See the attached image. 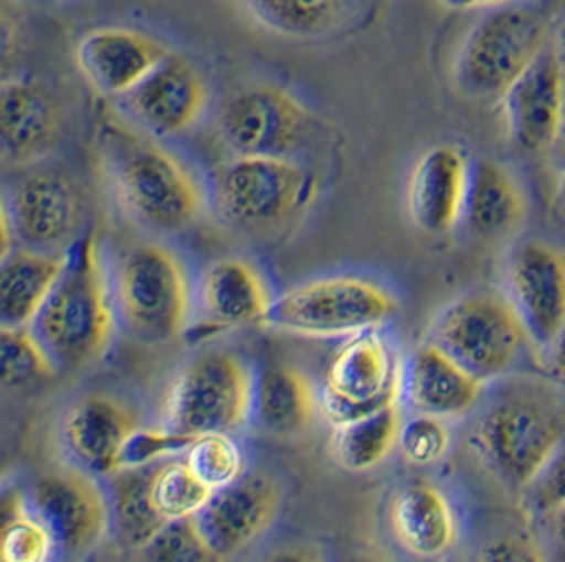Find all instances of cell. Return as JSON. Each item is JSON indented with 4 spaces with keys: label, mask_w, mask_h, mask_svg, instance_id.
Listing matches in <instances>:
<instances>
[{
    "label": "cell",
    "mask_w": 565,
    "mask_h": 562,
    "mask_svg": "<svg viewBox=\"0 0 565 562\" xmlns=\"http://www.w3.org/2000/svg\"><path fill=\"white\" fill-rule=\"evenodd\" d=\"M103 147L117 197L136 225L177 237L200 223L206 188L180 154L128 119L104 126Z\"/></svg>",
    "instance_id": "1"
},
{
    "label": "cell",
    "mask_w": 565,
    "mask_h": 562,
    "mask_svg": "<svg viewBox=\"0 0 565 562\" xmlns=\"http://www.w3.org/2000/svg\"><path fill=\"white\" fill-rule=\"evenodd\" d=\"M479 409L472 448L502 485L525 493L565 444L564 400L542 381L514 379Z\"/></svg>",
    "instance_id": "2"
},
{
    "label": "cell",
    "mask_w": 565,
    "mask_h": 562,
    "mask_svg": "<svg viewBox=\"0 0 565 562\" xmlns=\"http://www.w3.org/2000/svg\"><path fill=\"white\" fill-rule=\"evenodd\" d=\"M117 328L113 271L98 235L87 230L71 248L64 273L32 331L60 370H83L108 354Z\"/></svg>",
    "instance_id": "3"
},
{
    "label": "cell",
    "mask_w": 565,
    "mask_h": 562,
    "mask_svg": "<svg viewBox=\"0 0 565 562\" xmlns=\"http://www.w3.org/2000/svg\"><path fill=\"white\" fill-rule=\"evenodd\" d=\"M113 292L119 326L138 343L166 345L191 326L195 280L184 258L161 241H138L119 256Z\"/></svg>",
    "instance_id": "4"
},
{
    "label": "cell",
    "mask_w": 565,
    "mask_h": 562,
    "mask_svg": "<svg viewBox=\"0 0 565 562\" xmlns=\"http://www.w3.org/2000/svg\"><path fill=\"white\" fill-rule=\"evenodd\" d=\"M320 180L299 159L233 156L212 184V199L227 227L250 237L290 229L316 202Z\"/></svg>",
    "instance_id": "5"
},
{
    "label": "cell",
    "mask_w": 565,
    "mask_h": 562,
    "mask_svg": "<svg viewBox=\"0 0 565 562\" xmlns=\"http://www.w3.org/2000/svg\"><path fill=\"white\" fill-rule=\"evenodd\" d=\"M401 311L396 294L382 281L356 273L301 281L278 294L263 328L303 338H348L386 328Z\"/></svg>",
    "instance_id": "6"
},
{
    "label": "cell",
    "mask_w": 565,
    "mask_h": 562,
    "mask_svg": "<svg viewBox=\"0 0 565 562\" xmlns=\"http://www.w3.org/2000/svg\"><path fill=\"white\" fill-rule=\"evenodd\" d=\"M257 368L230 347H207L189 359L168 391L163 425L177 434H235L250 425Z\"/></svg>",
    "instance_id": "7"
},
{
    "label": "cell",
    "mask_w": 565,
    "mask_h": 562,
    "mask_svg": "<svg viewBox=\"0 0 565 562\" xmlns=\"http://www.w3.org/2000/svg\"><path fill=\"white\" fill-rule=\"evenodd\" d=\"M428 338L486 385L509 379L532 345L509 294L489 288L451 301L438 313Z\"/></svg>",
    "instance_id": "8"
},
{
    "label": "cell",
    "mask_w": 565,
    "mask_h": 562,
    "mask_svg": "<svg viewBox=\"0 0 565 562\" xmlns=\"http://www.w3.org/2000/svg\"><path fill=\"white\" fill-rule=\"evenodd\" d=\"M548 45V15L525 0L489 9L456 57V83L472 98H504Z\"/></svg>",
    "instance_id": "9"
},
{
    "label": "cell",
    "mask_w": 565,
    "mask_h": 562,
    "mask_svg": "<svg viewBox=\"0 0 565 562\" xmlns=\"http://www.w3.org/2000/svg\"><path fill=\"white\" fill-rule=\"evenodd\" d=\"M405 358L387 333L373 328L341 338L324 361L320 414L337 428L403 402Z\"/></svg>",
    "instance_id": "10"
},
{
    "label": "cell",
    "mask_w": 565,
    "mask_h": 562,
    "mask_svg": "<svg viewBox=\"0 0 565 562\" xmlns=\"http://www.w3.org/2000/svg\"><path fill=\"white\" fill-rule=\"evenodd\" d=\"M2 216L18 246L50 255H68L87 233L77 180L62 167L41 165V161L24 165L9 184Z\"/></svg>",
    "instance_id": "11"
},
{
    "label": "cell",
    "mask_w": 565,
    "mask_h": 562,
    "mask_svg": "<svg viewBox=\"0 0 565 562\" xmlns=\"http://www.w3.org/2000/svg\"><path fill=\"white\" fill-rule=\"evenodd\" d=\"M311 131L308 108L278 85H255L233 94L216 117V133L233 156L297 159Z\"/></svg>",
    "instance_id": "12"
},
{
    "label": "cell",
    "mask_w": 565,
    "mask_h": 562,
    "mask_svg": "<svg viewBox=\"0 0 565 562\" xmlns=\"http://www.w3.org/2000/svg\"><path fill=\"white\" fill-rule=\"evenodd\" d=\"M28 506L52 531L64 561L87 559L113 531L106 486L75 465L43 474L28 488Z\"/></svg>",
    "instance_id": "13"
},
{
    "label": "cell",
    "mask_w": 565,
    "mask_h": 562,
    "mask_svg": "<svg viewBox=\"0 0 565 562\" xmlns=\"http://www.w3.org/2000/svg\"><path fill=\"white\" fill-rule=\"evenodd\" d=\"M276 294L257 262L244 256L212 260L195 280L193 317L186 338L206 343L221 334L263 326Z\"/></svg>",
    "instance_id": "14"
},
{
    "label": "cell",
    "mask_w": 565,
    "mask_h": 562,
    "mask_svg": "<svg viewBox=\"0 0 565 562\" xmlns=\"http://www.w3.org/2000/svg\"><path fill=\"white\" fill-rule=\"evenodd\" d=\"M210 100L212 89L202 66L172 52L119 104L131 126L157 140H168L195 128Z\"/></svg>",
    "instance_id": "15"
},
{
    "label": "cell",
    "mask_w": 565,
    "mask_h": 562,
    "mask_svg": "<svg viewBox=\"0 0 565 562\" xmlns=\"http://www.w3.org/2000/svg\"><path fill=\"white\" fill-rule=\"evenodd\" d=\"M286 485L271 469H248L212 495L195 525L207 545L230 561L269 533L282 516Z\"/></svg>",
    "instance_id": "16"
},
{
    "label": "cell",
    "mask_w": 565,
    "mask_h": 562,
    "mask_svg": "<svg viewBox=\"0 0 565 562\" xmlns=\"http://www.w3.org/2000/svg\"><path fill=\"white\" fill-rule=\"evenodd\" d=\"M507 294L532 345L548 352L565 331V250L544 239H523L507 262Z\"/></svg>",
    "instance_id": "17"
},
{
    "label": "cell",
    "mask_w": 565,
    "mask_h": 562,
    "mask_svg": "<svg viewBox=\"0 0 565 562\" xmlns=\"http://www.w3.org/2000/svg\"><path fill=\"white\" fill-rule=\"evenodd\" d=\"M140 428L138 414L128 404L106 393H92L64 414L60 437L75 467L106 480L124 469L129 437Z\"/></svg>",
    "instance_id": "18"
},
{
    "label": "cell",
    "mask_w": 565,
    "mask_h": 562,
    "mask_svg": "<svg viewBox=\"0 0 565 562\" xmlns=\"http://www.w3.org/2000/svg\"><path fill=\"white\" fill-rule=\"evenodd\" d=\"M502 104L509 133L519 149L542 153L564 138L565 73L555 43H548L513 83Z\"/></svg>",
    "instance_id": "19"
},
{
    "label": "cell",
    "mask_w": 565,
    "mask_h": 562,
    "mask_svg": "<svg viewBox=\"0 0 565 562\" xmlns=\"http://www.w3.org/2000/svg\"><path fill=\"white\" fill-rule=\"evenodd\" d=\"M172 53L168 43L134 28H96L77 45L81 75L108 98L121 100Z\"/></svg>",
    "instance_id": "20"
},
{
    "label": "cell",
    "mask_w": 565,
    "mask_h": 562,
    "mask_svg": "<svg viewBox=\"0 0 565 562\" xmlns=\"http://www.w3.org/2000/svg\"><path fill=\"white\" fill-rule=\"evenodd\" d=\"M390 533L413 559L440 561L462 537L454 499L430 480H412L394 490L387 508Z\"/></svg>",
    "instance_id": "21"
},
{
    "label": "cell",
    "mask_w": 565,
    "mask_h": 562,
    "mask_svg": "<svg viewBox=\"0 0 565 562\" xmlns=\"http://www.w3.org/2000/svg\"><path fill=\"white\" fill-rule=\"evenodd\" d=\"M488 385L472 377L435 341L426 338L405 358L403 400L413 412L460 419L479 409Z\"/></svg>",
    "instance_id": "22"
},
{
    "label": "cell",
    "mask_w": 565,
    "mask_h": 562,
    "mask_svg": "<svg viewBox=\"0 0 565 562\" xmlns=\"http://www.w3.org/2000/svg\"><path fill=\"white\" fill-rule=\"evenodd\" d=\"M470 159L462 149L440 144L422 154L409 180L413 223L430 235H447L462 225Z\"/></svg>",
    "instance_id": "23"
},
{
    "label": "cell",
    "mask_w": 565,
    "mask_h": 562,
    "mask_svg": "<svg viewBox=\"0 0 565 562\" xmlns=\"http://www.w3.org/2000/svg\"><path fill=\"white\" fill-rule=\"evenodd\" d=\"M60 138V112L50 91L28 78L0 87V142L4 156L32 165L52 153Z\"/></svg>",
    "instance_id": "24"
},
{
    "label": "cell",
    "mask_w": 565,
    "mask_h": 562,
    "mask_svg": "<svg viewBox=\"0 0 565 562\" xmlns=\"http://www.w3.org/2000/svg\"><path fill=\"white\" fill-rule=\"evenodd\" d=\"M318 412L320 393L308 372L290 361L258 366L250 421L258 432L274 437L306 434Z\"/></svg>",
    "instance_id": "25"
},
{
    "label": "cell",
    "mask_w": 565,
    "mask_h": 562,
    "mask_svg": "<svg viewBox=\"0 0 565 562\" xmlns=\"http://www.w3.org/2000/svg\"><path fill=\"white\" fill-rule=\"evenodd\" d=\"M525 214V193L502 163L488 156L470 161L462 216L466 229L479 239L498 241L521 229Z\"/></svg>",
    "instance_id": "26"
},
{
    "label": "cell",
    "mask_w": 565,
    "mask_h": 562,
    "mask_svg": "<svg viewBox=\"0 0 565 562\" xmlns=\"http://www.w3.org/2000/svg\"><path fill=\"white\" fill-rule=\"evenodd\" d=\"M68 255L18 246L0 262V328H32L64 273Z\"/></svg>",
    "instance_id": "27"
},
{
    "label": "cell",
    "mask_w": 565,
    "mask_h": 562,
    "mask_svg": "<svg viewBox=\"0 0 565 562\" xmlns=\"http://www.w3.org/2000/svg\"><path fill=\"white\" fill-rule=\"evenodd\" d=\"M375 0H242L258 24L295 41H324L359 26Z\"/></svg>",
    "instance_id": "28"
},
{
    "label": "cell",
    "mask_w": 565,
    "mask_h": 562,
    "mask_svg": "<svg viewBox=\"0 0 565 562\" xmlns=\"http://www.w3.org/2000/svg\"><path fill=\"white\" fill-rule=\"evenodd\" d=\"M154 465L124 467L104 480L110 520L117 539L129 548L142 552L159 536L170 520L154 504Z\"/></svg>",
    "instance_id": "29"
},
{
    "label": "cell",
    "mask_w": 565,
    "mask_h": 562,
    "mask_svg": "<svg viewBox=\"0 0 565 562\" xmlns=\"http://www.w3.org/2000/svg\"><path fill=\"white\" fill-rule=\"evenodd\" d=\"M405 412L401 404L333 428L331 453L339 467L352 474L377 469L398 446Z\"/></svg>",
    "instance_id": "30"
},
{
    "label": "cell",
    "mask_w": 565,
    "mask_h": 562,
    "mask_svg": "<svg viewBox=\"0 0 565 562\" xmlns=\"http://www.w3.org/2000/svg\"><path fill=\"white\" fill-rule=\"evenodd\" d=\"M0 352L4 389L47 383L60 372V366L32 328H0Z\"/></svg>",
    "instance_id": "31"
},
{
    "label": "cell",
    "mask_w": 565,
    "mask_h": 562,
    "mask_svg": "<svg viewBox=\"0 0 565 562\" xmlns=\"http://www.w3.org/2000/svg\"><path fill=\"white\" fill-rule=\"evenodd\" d=\"M154 504L170 520L195 518L212 499L214 490L186 465L182 457L161 461L154 469Z\"/></svg>",
    "instance_id": "32"
},
{
    "label": "cell",
    "mask_w": 565,
    "mask_h": 562,
    "mask_svg": "<svg viewBox=\"0 0 565 562\" xmlns=\"http://www.w3.org/2000/svg\"><path fill=\"white\" fill-rule=\"evenodd\" d=\"M182 460L214 493L248 472V455L233 434L198 435Z\"/></svg>",
    "instance_id": "33"
},
{
    "label": "cell",
    "mask_w": 565,
    "mask_h": 562,
    "mask_svg": "<svg viewBox=\"0 0 565 562\" xmlns=\"http://www.w3.org/2000/svg\"><path fill=\"white\" fill-rule=\"evenodd\" d=\"M60 559L52 531L26 510L2 518L0 562H53Z\"/></svg>",
    "instance_id": "34"
},
{
    "label": "cell",
    "mask_w": 565,
    "mask_h": 562,
    "mask_svg": "<svg viewBox=\"0 0 565 562\" xmlns=\"http://www.w3.org/2000/svg\"><path fill=\"white\" fill-rule=\"evenodd\" d=\"M451 440V430L445 419L413 412L412 417H405L398 448L409 465L430 467L447 457Z\"/></svg>",
    "instance_id": "35"
},
{
    "label": "cell",
    "mask_w": 565,
    "mask_h": 562,
    "mask_svg": "<svg viewBox=\"0 0 565 562\" xmlns=\"http://www.w3.org/2000/svg\"><path fill=\"white\" fill-rule=\"evenodd\" d=\"M140 554L142 562H227L207 545L195 518L170 522Z\"/></svg>",
    "instance_id": "36"
},
{
    "label": "cell",
    "mask_w": 565,
    "mask_h": 562,
    "mask_svg": "<svg viewBox=\"0 0 565 562\" xmlns=\"http://www.w3.org/2000/svg\"><path fill=\"white\" fill-rule=\"evenodd\" d=\"M468 562H551L540 537L527 527H502L481 537Z\"/></svg>",
    "instance_id": "37"
},
{
    "label": "cell",
    "mask_w": 565,
    "mask_h": 562,
    "mask_svg": "<svg viewBox=\"0 0 565 562\" xmlns=\"http://www.w3.org/2000/svg\"><path fill=\"white\" fill-rule=\"evenodd\" d=\"M195 437L177 434L161 428H140L129 437L126 453H124V467H145L166 460L182 457Z\"/></svg>",
    "instance_id": "38"
},
{
    "label": "cell",
    "mask_w": 565,
    "mask_h": 562,
    "mask_svg": "<svg viewBox=\"0 0 565 562\" xmlns=\"http://www.w3.org/2000/svg\"><path fill=\"white\" fill-rule=\"evenodd\" d=\"M523 504L530 514L551 518L565 506V444L546 463L539 478L523 493Z\"/></svg>",
    "instance_id": "39"
},
{
    "label": "cell",
    "mask_w": 565,
    "mask_h": 562,
    "mask_svg": "<svg viewBox=\"0 0 565 562\" xmlns=\"http://www.w3.org/2000/svg\"><path fill=\"white\" fill-rule=\"evenodd\" d=\"M255 562H333L324 548L309 541H286L265 552H260Z\"/></svg>",
    "instance_id": "40"
},
{
    "label": "cell",
    "mask_w": 565,
    "mask_h": 562,
    "mask_svg": "<svg viewBox=\"0 0 565 562\" xmlns=\"http://www.w3.org/2000/svg\"><path fill=\"white\" fill-rule=\"evenodd\" d=\"M548 356V366H551V372L555 375V379L559 383L565 385V331L562 336L555 341V345L546 352Z\"/></svg>",
    "instance_id": "41"
},
{
    "label": "cell",
    "mask_w": 565,
    "mask_h": 562,
    "mask_svg": "<svg viewBox=\"0 0 565 562\" xmlns=\"http://www.w3.org/2000/svg\"><path fill=\"white\" fill-rule=\"evenodd\" d=\"M440 2L456 11H475V9H495V7L525 2V0H440Z\"/></svg>",
    "instance_id": "42"
},
{
    "label": "cell",
    "mask_w": 565,
    "mask_h": 562,
    "mask_svg": "<svg viewBox=\"0 0 565 562\" xmlns=\"http://www.w3.org/2000/svg\"><path fill=\"white\" fill-rule=\"evenodd\" d=\"M333 562H398L392 559L386 552H377V550H352L345 552L343 556H339Z\"/></svg>",
    "instance_id": "43"
},
{
    "label": "cell",
    "mask_w": 565,
    "mask_h": 562,
    "mask_svg": "<svg viewBox=\"0 0 565 562\" xmlns=\"http://www.w3.org/2000/svg\"><path fill=\"white\" fill-rule=\"evenodd\" d=\"M548 520H551V525H553V536H555L557 545L565 552V506L562 510L555 511Z\"/></svg>",
    "instance_id": "44"
},
{
    "label": "cell",
    "mask_w": 565,
    "mask_h": 562,
    "mask_svg": "<svg viewBox=\"0 0 565 562\" xmlns=\"http://www.w3.org/2000/svg\"><path fill=\"white\" fill-rule=\"evenodd\" d=\"M555 50L559 53V60H562V66H564L565 73V26L562 28V32H559V39H557V43H555Z\"/></svg>",
    "instance_id": "45"
},
{
    "label": "cell",
    "mask_w": 565,
    "mask_h": 562,
    "mask_svg": "<svg viewBox=\"0 0 565 562\" xmlns=\"http://www.w3.org/2000/svg\"><path fill=\"white\" fill-rule=\"evenodd\" d=\"M564 138H565V128H564Z\"/></svg>",
    "instance_id": "46"
}]
</instances>
